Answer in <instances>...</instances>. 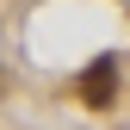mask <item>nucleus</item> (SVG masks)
Here are the masks:
<instances>
[{
    "instance_id": "obj_1",
    "label": "nucleus",
    "mask_w": 130,
    "mask_h": 130,
    "mask_svg": "<svg viewBox=\"0 0 130 130\" xmlns=\"http://www.w3.org/2000/svg\"><path fill=\"white\" fill-rule=\"evenodd\" d=\"M111 99H118V56H99V62H93V68L87 74H80V105H93V111H105Z\"/></svg>"
}]
</instances>
